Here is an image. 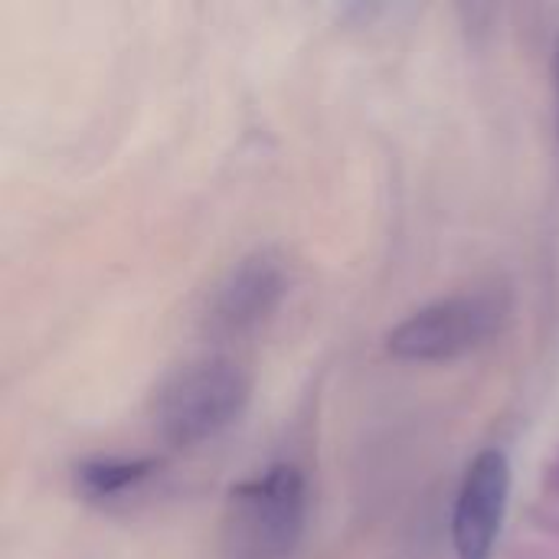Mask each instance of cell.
I'll return each mask as SVG.
<instances>
[{
  "label": "cell",
  "mask_w": 559,
  "mask_h": 559,
  "mask_svg": "<svg viewBox=\"0 0 559 559\" xmlns=\"http://www.w3.org/2000/svg\"><path fill=\"white\" fill-rule=\"evenodd\" d=\"M252 400V377L229 357H203L164 377L151 416L157 436L174 449H197L242 419Z\"/></svg>",
  "instance_id": "1"
},
{
  "label": "cell",
  "mask_w": 559,
  "mask_h": 559,
  "mask_svg": "<svg viewBox=\"0 0 559 559\" xmlns=\"http://www.w3.org/2000/svg\"><path fill=\"white\" fill-rule=\"evenodd\" d=\"M308 518V485L295 465H269L262 475L229 488L219 557L292 559Z\"/></svg>",
  "instance_id": "2"
},
{
  "label": "cell",
  "mask_w": 559,
  "mask_h": 559,
  "mask_svg": "<svg viewBox=\"0 0 559 559\" xmlns=\"http://www.w3.org/2000/svg\"><path fill=\"white\" fill-rule=\"evenodd\" d=\"M511 301L498 285L436 298L386 334V350L409 364H449L481 350L508 321Z\"/></svg>",
  "instance_id": "3"
},
{
  "label": "cell",
  "mask_w": 559,
  "mask_h": 559,
  "mask_svg": "<svg viewBox=\"0 0 559 559\" xmlns=\"http://www.w3.org/2000/svg\"><path fill=\"white\" fill-rule=\"evenodd\" d=\"M511 501V459L501 449H481L459 488L452 511L455 559H495Z\"/></svg>",
  "instance_id": "4"
},
{
  "label": "cell",
  "mask_w": 559,
  "mask_h": 559,
  "mask_svg": "<svg viewBox=\"0 0 559 559\" xmlns=\"http://www.w3.org/2000/svg\"><path fill=\"white\" fill-rule=\"evenodd\" d=\"M285 295H288L285 259L275 249H255L246 259H239L216 285L206 308V328L210 334L219 337H242L262 328L278 311Z\"/></svg>",
  "instance_id": "5"
},
{
  "label": "cell",
  "mask_w": 559,
  "mask_h": 559,
  "mask_svg": "<svg viewBox=\"0 0 559 559\" xmlns=\"http://www.w3.org/2000/svg\"><path fill=\"white\" fill-rule=\"evenodd\" d=\"M160 472L157 459H88L75 465V491L88 504H111Z\"/></svg>",
  "instance_id": "6"
},
{
  "label": "cell",
  "mask_w": 559,
  "mask_h": 559,
  "mask_svg": "<svg viewBox=\"0 0 559 559\" xmlns=\"http://www.w3.org/2000/svg\"><path fill=\"white\" fill-rule=\"evenodd\" d=\"M504 559H559V547H550V544H518L511 547V554Z\"/></svg>",
  "instance_id": "7"
},
{
  "label": "cell",
  "mask_w": 559,
  "mask_h": 559,
  "mask_svg": "<svg viewBox=\"0 0 559 559\" xmlns=\"http://www.w3.org/2000/svg\"><path fill=\"white\" fill-rule=\"evenodd\" d=\"M534 521H537V527H540L544 534H550V537H557L559 540V511L557 508H554V511H550V508H547V511H537V514H534Z\"/></svg>",
  "instance_id": "8"
},
{
  "label": "cell",
  "mask_w": 559,
  "mask_h": 559,
  "mask_svg": "<svg viewBox=\"0 0 559 559\" xmlns=\"http://www.w3.org/2000/svg\"><path fill=\"white\" fill-rule=\"evenodd\" d=\"M544 491L550 498H559V452L547 462V472H544Z\"/></svg>",
  "instance_id": "9"
},
{
  "label": "cell",
  "mask_w": 559,
  "mask_h": 559,
  "mask_svg": "<svg viewBox=\"0 0 559 559\" xmlns=\"http://www.w3.org/2000/svg\"><path fill=\"white\" fill-rule=\"evenodd\" d=\"M554 72H557V88H559V39H557V46H554Z\"/></svg>",
  "instance_id": "10"
}]
</instances>
